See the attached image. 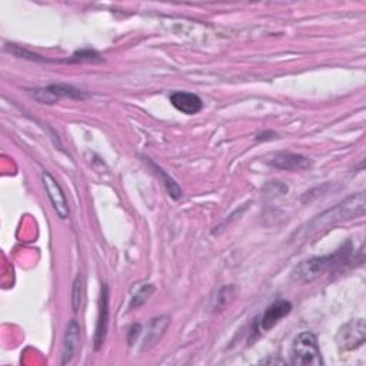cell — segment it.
Returning a JSON list of instances; mask_svg holds the SVG:
<instances>
[{
	"label": "cell",
	"mask_w": 366,
	"mask_h": 366,
	"mask_svg": "<svg viewBox=\"0 0 366 366\" xmlns=\"http://www.w3.org/2000/svg\"><path fill=\"white\" fill-rule=\"evenodd\" d=\"M365 215V194H356L349 196L346 201L340 202L339 205L333 206L332 209L325 211L323 214L318 215L315 219H312L306 228H304L305 235L311 236L312 233H316L322 231L323 228H328L331 225L352 221L357 216Z\"/></svg>",
	"instance_id": "obj_2"
},
{
	"label": "cell",
	"mask_w": 366,
	"mask_h": 366,
	"mask_svg": "<svg viewBox=\"0 0 366 366\" xmlns=\"http://www.w3.org/2000/svg\"><path fill=\"white\" fill-rule=\"evenodd\" d=\"M292 311V304L289 301L281 299L273 302L266 308V311L256 319L255 322V332L262 335L270 331L281 319L288 316Z\"/></svg>",
	"instance_id": "obj_5"
},
{
	"label": "cell",
	"mask_w": 366,
	"mask_h": 366,
	"mask_svg": "<svg viewBox=\"0 0 366 366\" xmlns=\"http://www.w3.org/2000/svg\"><path fill=\"white\" fill-rule=\"evenodd\" d=\"M32 95L38 102L43 105H53L63 98H72V99L86 98V95L82 90L66 84H52L45 89H38V90H33Z\"/></svg>",
	"instance_id": "obj_6"
},
{
	"label": "cell",
	"mask_w": 366,
	"mask_h": 366,
	"mask_svg": "<svg viewBox=\"0 0 366 366\" xmlns=\"http://www.w3.org/2000/svg\"><path fill=\"white\" fill-rule=\"evenodd\" d=\"M170 104L174 109L189 116L199 113L204 108V102L198 95L191 94V92H180V90L173 92L170 95Z\"/></svg>",
	"instance_id": "obj_10"
},
{
	"label": "cell",
	"mask_w": 366,
	"mask_h": 366,
	"mask_svg": "<svg viewBox=\"0 0 366 366\" xmlns=\"http://www.w3.org/2000/svg\"><path fill=\"white\" fill-rule=\"evenodd\" d=\"M42 182H43L46 194H48L57 216L60 219H67L69 218V204H67L66 195H65L62 187L57 183V180L49 172H43Z\"/></svg>",
	"instance_id": "obj_7"
},
{
	"label": "cell",
	"mask_w": 366,
	"mask_h": 366,
	"mask_svg": "<svg viewBox=\"0 0 366 366\" xmlns=\"http://www.w3.org/2000/svg\"><path fill=\"white\" fill-rule=\"evenodd\" d=\"M109 326V288L108 285H102L101 299H99V315L96 323V333H95V349L99 350L106 339Z\"/></svg>",
	"instance_id": "obj_8"
},
{
	"label": "cell",
	"mask_w": 366,
	"mask_h": 366,
	"mask_svg": "<svg viewBox=\"0 0 366 366\" xmlns=\"http://www.w3.org/2000/svg\"><path fill=\"white\" fill-rule=\"evenodd\" d=\"M323 363L318 339L312 332H302L296 336L292 346V365L321 366Z\"/></svg>",
	"instance_id": "obj_3"
},
{
	"label": "cell",
	"mask_w": 366,
	"mask_h": 366,
	"mask_svg": "<svg viewBox=\"0 0 366 366\" xmlns=\"http://www.w3.org/2000/svg\"><path fill=\"white\" fill-rule=\"evenodd\" d=\"M273 135H277V133H273V132H265V133H260V135H257V138H256V140H259V142H266V140H270L267 136H273Z\"/></svg>",
	"instance_id": "obj_16"
},
{
	"label": "cell",
	"mask_w": 366,
	"mask_h": 366,
	"mask_svg": "<svg viewBox=\"0 0 366 366\" xmlns=\"http://www.w3.org/2000/svg\"><path fill=\"white\" fill-rule=\"evenodd\" d=\"M350 252H352V246L348 242L346 245H343L342 248H339L331 255L306 259L292 270V279L301 284L314 282L318 278L323 277L325 273L335 272L339 267H342L345 263H348Z\"/></svg>",
	"instance_id": "obj_1"
},
{
	"label": "cell",
	"mask_w": 366,
	"mask_h": 366,
	"mask_svg": "<svg viewBox=\"0 0 366 366\" xmlns=\"http://www.w3.org/2000/svg\"><path fill=\"white\" fill-rule=\"evenodd\" d=\"M269 165L274 169L287 172H299L311 167L312 162L309 157L298 153H278L269 160Z\"/></svg>",
	"instance_id": "obj_9"
},
{
	"label": "cell",
	"mask_w": 366,
	"mask_h": 366,
	"mask_svg": "<svg viewBox=\"0 0 366 366\" xmlns=\"http://www.w3.org/2000/svg\"><path fill=\"white\" fill-rule=\"evenodd\" d=\"M80 345V326L76 321H70L65 339H63V352H62V365H67L73 360Z\"/></svg>",
	"instance_id": "obj_11"
},
{
	"label": "cell",
	"mask_w": 366,
	"mask_h": 366,
	"mask_svg": "<svg viewBox=\"0 0 366 366\" xmlns=\"http://www.w3.org/2000/svg\"><path fill=\"white\" fill-rule=\"evenodd\" d=\"M153 294H155V287L153 285H142L138 289V292L133 295L132 302L129 305V309H136V308L143 306L150 299V296Z\"/></svg>",
	"instance_id": "obj_14"
},
{
	"label": "cell",
	"mask_w": 366,
	"mask_h": 366,
	"mask_svg": "<svg viewBox=\"0 0 366 366\" xmlns=\"http://www.w3.org/2000/svg\"><path fill=\"white\" fill-rule=\"evenodd\" d=\"M170 323V319L167 316H159L155 318L149 328H148V333L143 339V349H149L152 348L155 343H157V340L163 336V333L166 332L167 326Z\"/></svg>",
	"instance_id": "obj_12"
},
{
	"label": "cell",
	"mask_w": 366,
	"mask_h": 366,
	"mask_svg": "<svg viewBox=\"0 0 366 366\" xmlns=\"http://www.w3.org/2000/svg\"><path fill=\"white\" fill-rule=\"evenodd\" d=\"M338 346L342 350H353L360 348L366 340V325L363 319H353L345 323L338 333Z\"/></svg>",
	"instance_id": "obj_4"
},
{
	"label": "cell",
	"mask_w": 366,
	"mask_h": 366,
	"mask_svg": "<svg viewBox=\"0 0 366 366\" xmlns=\"http://www.w3.org/2000/svg\"><path fill=\"white\" fill-rule=\"evenodd\" d=\"M150 165H152V167L156 170V173H157L159 176H162L163 183H165V188H166L167 194L170 195V198L179 199V198L182 196V189H180V187L177 185V183H176L163 169H160L157 165H155V163H152V162H150Z\"/></svg>",
	"instance_id": "obj_13"
},
{
	"label": "cell",
	"mask_w": 366,
	"mask_h": 366,
	"mask_svg": "<svg viewBox=\"0 0 366 366\" xmlns=\"http://www.w3.org/2000/svg\"><path fill=\"white\" fill-rule=\"evenodd\" d=\"M83 296H84L83 278L79 274V277L73 282V292H72V306H73L74 312L79 311V308L82 305V301H83Z\"/></svg>",
	"instance_id": "obj_15"
}]
</instances>
